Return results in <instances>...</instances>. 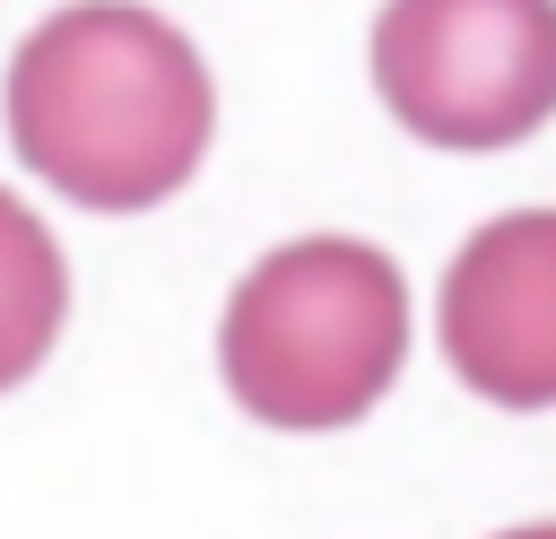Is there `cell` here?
Masks as SVG:
<instances>
[{
	"mask_svg": "<svg viewBox=\"0 0 556 539\" xmlns=\"http://www.w3.org/2000/svg\"><path fill=\"white\" fill-rule=\"evenodd\" d=\"M208 130V70L156 9L78 0L9 61V139L78 209H156L200 174Z\"/></svg>",
	"mask_w": 556,
	"mask_h": 539,
	"instance_id": "6da1fadb",
	"label": "cell"
},
{
	"mask_svg": "<svg viewBox=\"0 0 556 539\" xmlns=\"http://www.w3.org/2000/svg\"><path fill=\"white\" fill-rule=\"evenodd\" d=\"M408 356V287L374 243L348 235H304L269 252L217 330L226 391L261 426H356Z\"/></svg>",
	"mask_w": 556,
	"mask_h": 539,
	"instance_id": "7a4b0ae2",
	"label": "cell"
},
{
	"mask_svg": "<svg viewBox=\"0 0 556 539\" xmlns=\"http://www.w3.org/2000/svg\"><path fill=\"white\" fill-rule=\"evenodd\" d=\"M374 87L434 148H513L556 113V0H391Z\"/></svg>",
	"mask_w": 556,
	"mask_h": 539,
	"instance_id": "3957f363",
	"label": "cell"
},
{
	"mask_svg": "<svg viewBox=\"0 0 556 539\" xmlns=\"http://www.w3.org/2000/svg\"><path fill=\"white\" fill-rule=\"evenodd\" d=\"M443 356L495 409H556V209H513L443 270Z\"/></svg>",
	"mask_w": 556,
	"mask_h": 539,
	"instance_id": "277c9868",
	"label": "cell"
},
{
	"mask_svg": "<svg viewBox=\"0 0 556 539\" xmlns=\"http://www.w3.org/2000/svg\"><path fill=\"white\" fill-rule=\"evenodd\" d=\"M70 322V270H61V243L52 226L0 191V391H17L52 339Z\"/></svg>",
	"mask_w": 556,
	"mask_h": 539,
	"instance_id": "5b68a950",
	"label": "cell"
},
{
	"mask_svg": "<svg viewBox=\"0 0 556 539\" xmlns=\"http://www.w3.org/2000/svg\"><path fill=\"white\" fill-rule=\"evenodd\" d=\"M504 539H556V522H530V530H504Z\"/></svg>",
	"mask_w": 556,
	"mask_h": 539,
	"instance_id": "8992f818",
	"label": "cell"
}]
</instances>
